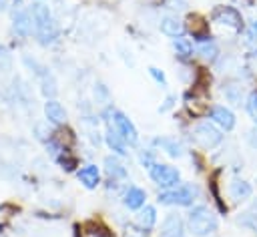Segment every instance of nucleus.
Returning <instances> with one entry per match:
<instances>
[{
	"label": "nucleus",
	"mask_w": 257,
	"mask_h": 237,
	"mask_svg": "<svg viewBox=\"0 0 257 237\" xmlns=\"http://www.w3.org/2000/svg\"><path fill=\"white\" fill-rule=\"evenodd\" d=\"M30 16H32V24H34V28H36L38 40H40L42 44H50V42L56 38L58 32H56V26H54V22H52V16H50L48 6H44V4H34Z\"/></svg>",
	"instance_id": "f257e3e1"
},
{
	"label": "nucleus",
	"mask_w": 257,
	"mask_h": 237,
	"mask_svg": "<svg viewBox=\"0 0 257 237\" xmlns=\"http://www.w3.org/2000/svg\"><path fill=\"white\" fill-rule=\"evenodd\" d=\"M189 229L197 237L211 235L217 229V219L207 207H203V205L193 207L191 213H189Z\"/></svg>",
	"instance_id": "f03ea898"
},
{
	"label": "nucleus",
	"mask_w": 257,
	"mask_h": 237,
	"mask_svg": "<svg viewBox=\"0 0 257 237\" xmlns=\"http://www.w3.org/2000/svg\"><path fill=\"white\" fill-rule=\"evenodd\" d=\"M197 187L195 185H181V187H173V189H169V191H165V193H161L159 195V201L163 203V205H191L193 201H195V197H197Z\"/></svg>",
	"instance_id": "7ed1b4c3"
},
{
	"label": "nucleus",
	"mask_w": 257,
	"mask_h": 237,
	"mask_svg": "<svg viewBox=\"0 0 257 237\" xmlns=\"http://www.w3.org/2000/svg\"><path fill=\"white\" fill-rule=\"evenodd\" d=\"M149 173H151V179H153L159 187H163V189H173V187H177V183H179V179H181L179 171H177L175 167H171V165H159V163H155V165L149 167Z\"/></svg>",
	"instance_id": "20e7f679"
},
{
	"label": "nucleus",
	"mask_w": 257,
	"mask_h": 237,
	"mask_svg": "<svg viewBox=\"0 0 257 237\" xmlns=\"http://www.w3.org/2000/svg\"><path fill=\"white\" fill-rule=\"evenodd\" d=\"M193 139L203 147V149H213L221 143L223 135L219 133L217 127H213L211 123H199L195 129H193Z\"/></svg>",
	"instance_id": "39448f33"
},
{
	"label": "nucleus",
	"mask_w": 257,
	"mask_h": 237,
	"mask_svg": "<svg viewBox=\"0 0 257 237\" xmlns=\"http://www.w3.org/2000/svg\"><path fill=\"white\" fill-rule=\"evenodd\" d=\"M110 116H112V123H114V129L118 131V135H120L126 143L137 145V141H139V133H137L135 125L131 123V118H128L126 114H122L120 110H112Z\"/></svg>",
	"instance_id": "423d86ee"
},
{
	"label": "nucleus",
	"mask_w": 257,
	"mask_h": 237,
	"mask_svg": "<svg viewBox=\"0 0 257 237\" xmlns=\"http://www.w3.org/2000/svg\"><path fill=\"white\" fill-rule=\"evenodd\" d=\"M213 20L219 22V24L231 26L233 30H241V26H243V18H241V14H239L235 8H231V6H219V8H215V12H213Z\"/></svg>",
	"instance_id": "0eeeda50"
},
{
	"label": "nucleus",
	"mask_w": 257,
	"mask_h": 237,
	"mask_svg": "<svg viewBox=\"0 0 257 237\" xmlns=\"http://www.w3.org/2000/svg\"><path fill=\"white\" fill-rule=\"evenodd\" d=\"M183 235H185L183 219L177 213L167 215L163 225H161V237H183Z\"/></svg>",
	"instance_id": "6e6552de"
},
{
	"label": "nucleus",
	"mask_w": 257,
	"mask_h": 237,
	"mask_svg": "<svg viewBox=\"0 0 257 237\" xmlns=\"http://www.w3.org/2000/svg\"><path fill=\"white\" fill-rule=\"evenodd\" d=\"M211 118H213L219 127H223L225 131H231V129L235 127V114H233L229 108L221 106V104H217V106L211 108Z\"/></svg>",
	"instance_id": "1a4fd4ad"
},
{
	"label": "nucleus",
	"mask_w": 257,
	"mask_h": 237,
	"mask_svg": "<svg viewBox=\"0 0 257 237\" xmlns=\"http://www.w3.org/2000/svg\"><path fill=\"white\" fill-rule=\"evenodd\" d=\"M44 114H46V118H48L50 123H54V125H62V123L66 121V110H64L62 104H60L58 100H54V98L46 100V104H44Z\"/></svg>",
	"instance_id": "9d476101"
},
{
	"label": "nucleus",
	"mask_w": 257,
	"mask_h": 237,
	"mask_svg": "<svg viewBox=\"0 0 257 237\" xmlns=\"http://www.w3.org/2000/svg\"><path fill=\"white\" fill-rule=\"evenodd\" d=\"M32 16H30V12H24V10H20V12H16L14 14V32L16 34H20V36H28L30 32H32Z\"/></svg>",
	"instance_id": "9b49d317"
},
{
	"label": "nucleus",
	"mask_w": 257,
	"mask_h": 237,
	"mask_svg": "<svg viewBox=\"0 0 257 237\" xmlns=\"http://www.w3.org/2000/svg\"><path fill=\"white\" fill-rule=\"evenodd\" d=\"M104 141H106V145H108L116 155H126L124 139L118 135V131H116V129L108 127V131H106V135H104Z\"/></svg>",
	"instance_id": "f8f14e48"
},
{
	"label": "nucleus",
	"mask_w": 257,
	"mask_h": 237,
	"mask_svg": "<svg viewBox=\"0 0 257 237\" xmlns=\"http://www.w3.org/2000/svg\"><path fill=\"white\" fill-rule=\"evenodd\" d=\"M76 177H78V181H80L84 187H88V189H94V187L98 185V169H96L94 165L82 167V169L76 173Z\"/></svg>",
	"instance_id": "ddd939ff"
},
{
	"label": "nucleus",
	"mask_w": 257,
	"mask_h": 237,
	"mask_svg": "<svg viewBox=\"0 0 257 237\" xmlns=\"http://www.w3.org/2000/svg\"><path fill=\"white\" fill-rule=\"evenodd\" d=\"M145 199H147V193L139 187H128L126 195H124V205L128 209H141L145 205Z\"/></svg>",
	"instance_id": "4468645a"
},
{
	"label": "nucleus",
	"mask_w": 257,
	"mask_h": 237,
	"mask_svg": "<svg viewBox=\"0 0 257 237\" xmlns=\"http://www.w3.org/2000/svg\"><path fill=\"white\" fill-rule=\"evenodd\" d=\"M161 32L167 34V36L177 38V36L183 34V22L177 20V18H173V16H167V18L161 20Z\"/></svg>",
	"instance_id": "2eb2a0df"
},
{
	"label": "nucleus",
	"mask_w": 257,
	"mask_h": 237,
	"mask_svg": "<svg viewBox=\"0 0 257 237\" xmlns=\"http://www.w3.org/2000/svg\"><path fill=\"white\" fill-rule=\"evenodd\" d=\"M104 169H106L108 177H112V179H124L126 177V169L116 157H106L104 159Z\"/></svg>",
	"instance_id": "dca6fc26"
},
{
	"label": "nucleus",
	"mask_w": 257,
	"mask_h": 237,
	"mask_svg": "<svg viewBox=\"0 0 257 237\" xmlns=\"http://www.w3.org/2000/svg\"><path fill=\"white\" fill-rule=\"evenodd\" d=\"M189 32H191L193 36H197V38H207L209 26H207V22H205L201 16L193 14V16H189Z\"/></svg>",
	"instance_id": "f3484780"
},
{
	"label": "nucleus",
	"mask_w": 257,
	"mask_h": 237,
	"mask_svg": "<svg viewBox=\"0 0 257 237\" xmlns=\"http://www.w3.org/2000/svg\"><path fill=\"white\" fill-rule=\"evenodd\" d=\"M229 193H231V197H233L235 201H243V199H247V197L251 195V185L245 183V181L235 179V181L229 185Z\"/></svg>",
	"instance_id": "a211bd4d"
},
{
	"label": "nucleus",
	"mask_w": 257,
	"mask_h": 237,
	"mask_svg": "<svg viewBox=\"0 0 257 237\" xmlns=\"http://www.w3.org/2000/svg\"><path fill=\"white\" fill-rule=\"evenodd\" d=\"M155 143H157L159 147H163V149L167 151V155H171V157H181V155H183V147H181L175 139H165V137H163V139H157Z\"/></svg>",
	"instance_id": "6ab92c4d"
},
{
	"label": "nucleus",
	"mask_w": 257,
	"mask_h": 237,
	"mask_svg": "<svg viewBox=\"0 0 257 237\" xmlns=\"http://www.w3.org/2000/svg\"><path fill=\"white\" fill-rule=\"evenodd\" d=\"M137 221H139V225H141V227H145V229H151V227L155 225V221H157V213H155V209L147 205L145 209H141V213H139Z\"/></svg>",
	"instance_id": "aec40b11"
},
{
	"label": "nucleus",
	"mask_w": 257,
	"mask_h": 237,
	"mask_svg": "<svg viewBox=\"0 0 257 237\" xmlns=\"http://www.w3.org/2000/svg\"><path fill=\"white\" fill-rule=\"evenodd\" d=\"M173 46H175L177 54H181V56H189V54L193 52V46H191V42H189L187 38H181V36H177V38L173 40Z\"/></svg>",
	"instance_id": "412c9836"
},
{
	"label": "nucleus",
	"mask_w": 257,
	"mask_h": 237,
	"mask_svg": "<svg viewBox=\"0 0 257 237\" xmlns=\"http://www.w3.org/2000/svg\"><path fill=\"white\" fill-rule=\"evenodd\" d=\"M217 46L213 44V42H203L201 46H199V54L205 58V60H209V62H213L215 58H217Z\"/></svg>",
	"instance_id": "4be33fe9"
},
{
	"label": "nucleus",
	"mask_w": 257,
	"mask_h": 237,
	"mask_svg": "<svg viewBox=\"0 0 257 237\" xmlns=\"http://www.w3.org/2000/svg\"><path fill=\"white\" fill-rule=\"evenodd\" d=\"M12 68V54L8 52V48L4 44H0V70L8 72Z\"/></svg>",
	"instance_id": "5701e85b"
},
{
	"label": "nucleus",
	"mask_w": 257,
	"mask_h": 237,
	"mask_svg": "<svg viewBox=\"0 0 257 237\" xmlns=\"http://www.w3.org/2000/svg\"><path fill=\"white\" fill-rule=\"evenodd\" d=\"M247 112L257 121V90L251 92L249 98H247Z\"/></svg>",
	"instance_id": "b1692460"
},
{
	"label": "nucleus",
	"mask_w": 257,
	"mask_h": 237,
	"mask_svg": "<svg viewBox=\"0 0 257 237\" xmlns=\"http://www.w3.org/2000/svg\"><path fill=\"white\" fill-rule=\"evenodd\" d=\"M149 72H151V76L157 80V82H161V84H165L167 82V78H165V74H163V70H159V68H155V66H151L149 68Z\"/></svg>",
	"instance_id": "393cba45"
},
{
	"label": "nucleus",
	"mask_w": 257,
	"mask_h": 237,
	"mask_svg": "<svg viewBox=\"0 0 257 237\" xmlns=\"http://www.w3.org/2000/svg\"><path fill=\"white\" fill-rule=\"evenodd\" d=\"M36 137L38 139H50V131H46V127L44 125H36Z\"/></svg>",
	"instance_id": "a878e982"
},
{
	"label": "nucleus",
	"mask_w": 257,
	"mask_h": 237,
	"mask_svg": "<svg viewBox=\"0 0 257 237\" xmlns=\"http://www.w3.org/2000/svg\"><path fill=\"white\" fill-rule=\"evenodd\" d=\"M249 38H251V40H257V22L251 24V28H249Z\"/></svg>",
	"instance_id": "bb28decb"
},
{
	"label": "nucleus",
	"mask_w": 257,
	"mask_h": 237,
	"mask_svg": "<svg viewBox=\"0 0 257 237\" xmlns=\"http://www.w3.org/2000/svg\"><path fill=\"white\" fill-rule=\"evenodd\" d=\"M173 100H175V96H169V98H167V102L161 106V112H165L167 108H171V106H173Z\"/></svg>",
	"instance_id": "cd10ccee"
},
{
	"label": "nucleus",
	"mask_w": 257,
	"mask_h": 237,
	"mask_svg": "<svg viewBox=\"0 0 257 237\" xmlns=\"http://www.w3.org/2000/svg\"><path fill=\"white\" fill-rule=\"evenodd\" d=\"M251 135H253V137H251V145H253V147H257V129H255Z\"/></svg>",
	"instance_id": "c85d7f7f"
},
{
	"label": "nucleus",
	"mask_w": 257,
	"mask_h": 237,
	"mask_svg": "<svg viewBox=\"0 0 257 237\" xmlns=\"http://www.w3.org/2000/svg\"><path fill=\"white\" fill-rule=\"evenodd\" d=\"M8 6V0H0V10H4Z\"/></svg>",
	"instance_id": "c756f323"
}]
</instances>
